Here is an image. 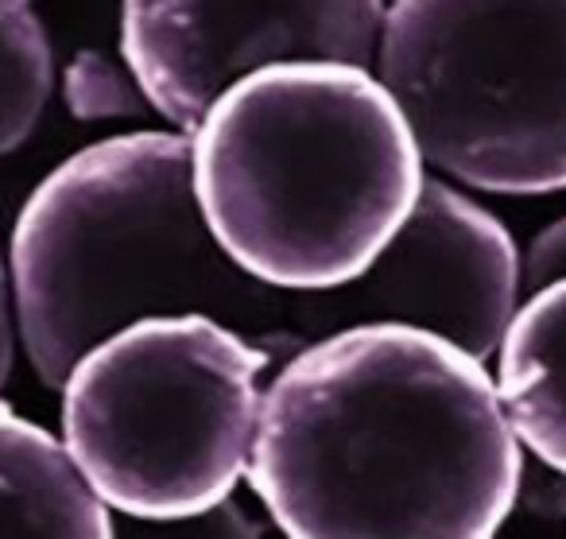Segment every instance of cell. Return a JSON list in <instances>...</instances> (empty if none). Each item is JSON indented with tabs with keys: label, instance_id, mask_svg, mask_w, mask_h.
<instances>
[{
	"label": "cell",
	"instance_id": "6da1fadb",
	"mask_svg": "<svg viewBox=\"0 0 566 539\" xmlns=\"http://www.w3.org/2000/svg\"><path fill=\"white\" fill-rule=\"evenodd\" d=\"M244 481L283 539H496L524 450L481 361L411 326H349L268 376Z\"/></svg>",
	"mask_w": 566,
	"mask_h": 539
},
{
	"label": "cell",
	"instance_id": "7a4b0ae2",
	"mask_svg": "<svg viewBox=\"0 0 566 539\" xmlns=\"http://www.w3.org/2000/svg\"><path fill=\"white\" fill-rule=\"evenodd\" d=\"M17 338L48 388L144 319L202 314L280 365L303 350V296L249 280L202 221L182 133H125L59 164L12 229Z\"/></svg>",
	"mask_w": 566,
	"mask_h": 539
},
{
	"label": "cell",
	"instance_id": "3957f363",
	"mask_svg": "<svg viewBox=\"0 0 566 539\" xmlns=\"http://www.w3.org/2000/svg\"><path fill=\"white\" fill-rule=\"evenodd\" d=\"M187 144L210 237L280 296H326L369 272L427 183L392 94L346 63L249 74L202 113Z\"/></svg>",
	"mask_w": 566,
	"mask_h": 539
},
{
	"label": "cell",
	"instance_id": "277c9868",
	"mask_svg": "<svg viewBox=\"0 0 566 539\" xmlns=\"http://www.w3.org/2000/svg\"><path fill=\"white\" fill-rule=\"evenodd\" d=\"M275 361L202 314L144 319L63 381V450L109 516L187 520L249 477Z\"/></svg>",
	"mask_w": 566,
	"mask_h": 539
},
{
	"label": "cell",
	"instance_id": "5b68a950",
	"mask_svg": "<svg viewBox=\"0 0 566 539\" xmlns=\"http://www.w3.org/2000/svg\"><path fill=\"white\" fill-rule=\"evenodd\" d=\"M373 74L447 183L566 190V0H388Z\"/></svg>",
	"mask_w": 566,
	"mask_h": 539
},
{
	"label": "cell",
	"instance_id": "8992f818",
	"mask_svg": "<svg viewBox=\"0 0 566 539\" xmlns=\"http://www.w3.org/2000/svg\"><path fill=\"white\" fill-rule=\"evenodd\" d=\"M388 0H120V59L187 136L241 79L283 63L373 71Z\"/></svg>",
	"mask_w": 566,
	"mask_h": 539
},
{
	"label": "cell",
	"instance_id": "52a82bcc",
	"mask_svg": "<svg viewBox=\"0 0 566 539\" xmlns=\"http://www.w3.org/2000/svg\"><path fill=\"white\" fill-rule=\"evenodd\" d=\"M524 299L520 245L462 187L427 175L411 218L377 265L326 296H303L307 342L349 326H411L493 361Z\"/></svg>",
	"mask_w": 566,
	"mask_h": 539
},
{
	"label": "cell",
	"instance_id": "ba28073f",
	"mask_svg": "<svg viewBox=\"0 0 566 539\" xmlns=\"http://www.w3.org/2000/svg\"><path fill=\"white\" fill-rule=\"evenodd\" d=\"M493 388L520 450L566 477V280L520 299L493 353Z\"/></svg>",
	"mask_w": 566,
	"mask_h": 539
},
{
	"label": "cell",
	"instance_id": "9c48e42d",
	"mask_svg": "<svg viewBox=\"0 0 566 539\" xmlns=\"http://www.w3.org/2000/svg\"><path fill=\"white\" fill-rule=\"evenodd\" d=\"M0 539H113V516L90 493L63 443L0 404Z\"/></svg>",
	"mask_w": 566,
	"mask_h": 539
},
{
	"label": "cell",
	"instance_id": "30bf717a",
	"mask_svg": "<svg viewBox=\"0 0 566 539\" xmlns=\"http://www.w3.org/2000/svg\"><path fill=\"white\" fill-rule=\"evenodd\" d=\"M55 90V55L32 0H0V156L35 133Z\"/></svg>",
	"mask_w": 566,
	"mask_h": 539
},
{
	"label": "cell",
	"instance_id": "8fae6325",
	"mask_svg": "<svg viewBox=\"0 0 566 539\" xmlns=\"http://www.w3.org/2000/svg\"><path fill=\"white\" fill-rule=\"evenodd\" d=\"M63 102L78 121H133L151 113L125 59L117 63L105 51H78L71 59L63 71Z\"/></svg>",
	"mask_w": 566,
	"mask_h": 539
},
{
	"label": "cell",
	"instance_id": "7c38bea8",
	"mask_svg": "<svg viewBox=\"0 0 566 539\" xmlns=\"http://www.w3.org/2000/svg\"><path fill=\"white\" fill-rule=\"evenodd\" d=\"M113 539H260V528L237 500L187 520H125L113 516Z\"/></svg>",
	"mask_w": 566,
	"mask_h": 539
},
{
	"label": "cell",
	"instance_id": "4fadbf2b",
	"mask_svg": "<svg viewBox=\"0 0 566 539\" xmlns=\"http://www.w3.org/2000/svg\"><path fill=\"white\" fill-rule=\"evenodd\" d=\"M520 272H524V296L566 280V218L551 221L527 241V249H520Z\"/></svg>",
	"mask_w": 566,
	"mask_h": 539
},
{
	"label": "cell",
	"instance_id": "5bb4252c",
	"mask_svg": "<svg viewBox=\"0 0 566 539\" xmlns=\"http://www.w3.org/2000/svg\"><path fill=\"white\" fill-rule=\"evenodd\" d=\"M12 361H17V319H12L9 265H4V257H0V388L9 384Z\"/></svg>",
	"mask_w": 566,
	"mask_h": 539
}]
</instances>
